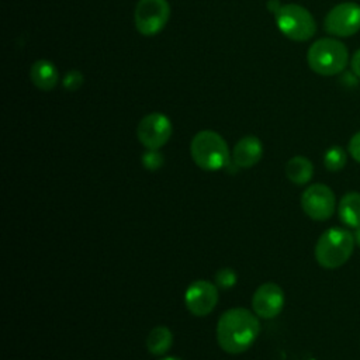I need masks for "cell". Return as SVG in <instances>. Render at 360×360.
<instances>
[{"mask_svg": "<svg viewBox=\"0 0 360 360\" xmlns=\"http://www.w3.org/2000/svg\"><path fill=\"white\" fill-rule=\"evenodd\" d=\"M260 332V323L249 309L238 307L225 311L217 325V340L219 347L229 354L248 350Z\"/></svg>", "mask_w": 360, "mask_h": 360, "instance_id": "6da1fadb", "label": "cell"}, {"mask_svg": "<svg viewBox=\"0 0 360 360\" xmlns=\"http://www.w3.org/2000/svg\"><path fill=\"white\" fill-rule=\"evenodd\" d=\"M354 236L343 228H329L315 245V259L323 269H338L352 256L354 249Z\"/></svg>", "mask_w": 360, "mask_h": 360, "instance_id": "7a4b0ae2", "label": "cell"}, {"mask_svg": "<svg viewBox=\"0 0 360 360\" xmlns=\"http://www.w3.org/2000/svg\"><path fill=\"white\" fill-rule=\"evenodd\" d=\"M307 62L312 72L321 76H333L346 68L349 52L343 42L335 38H321L309 46Z\"/></svg>", "mask_w": 360, "mask_h": 360, "instance_id": "3957f363", "label": "cell"}, {"mask_svg": "<svg viewBox=\"0 0 360 360\" xmlns=\"http://www.w3.org/2000/svg\"><path fill=\"white\" fill-rule=\"evenodd\" d=\"M194 163L204 170H219L229 163V149L225 139L215 131L204 129L194 135L190 143Z\"/></svg>", "mask_w": 360, "mask_h": 360, "instance_id": "277c9868", "label": "cell"}, {"mask_svg": "<svg viewBox=\"0 0 360 360\" xmlns=\"http://www.w3.org/2000/svg\"><path fill=\"white\" fill-rule=\"evenodd\" d=\"M274 17L280 32L292 41H308L316 32L315 18L300 4H281Z\"/></svg>", "mask_w": 360, "mask_h": 360, "instance_id": "5b68a950", "label": "cell"}, {"mask_svg": "<svg viewBox=\"0 0 360 360\" xmlns=\"http://www.w3.org/2000/svg\"><path fill=\"white\" fill-rule=\"evenodd\" d=\"M170 18L167 0H138L134 11L135 28L141 35L153 37L159 34Z\"/></svg>", "mask_w": 360, "mask_h": 360, "instance_id": "8992f818", "label": "cell"}, {"mask_svg": "<svg viewBox=\"0 0 360 360\" xmlns=\"http://www.w3.org/2000/svg\"><path fill=\"white\" fill-rule=\"evenodd\" d=\"M326 32L335 37L346 38L360 30V4L343 1L329 10L323 20Z\"/></svg>", "mask_w": 360, "mask_h": 360, "instance_id": "52a82bcc", "label": "cell"}, {"mask_svg": "<svg viewBox=\"0 0 360 360\" xmlns=\"http://www.w3.org/2000/svg\"><path fill=\"white\" fill-rule=\"evenodd\" d=\"M301 207L311 219L326 221L335 212V193L326 184H312L304 190L301 195Z\"/></svg>", "mask_w": 360, "mask_h": 360, "instance_id": "ba28073f", "label": "cell"}, {"mask_svg": "<svg viewBox=\"0 0 360 360\" xmlns=\"http://www.w3.org/2000/svg\"><path fill=\"white\" fill-rule=\"evenodd\" d=\"M136 136L146 149H159L172 136V122L162 112H150L139 121Z\"/></svg>", "mask_w": 360, "mask_h": 360, "instance_id": "9c48e42d", "label": "cell"}, {"mask_svg": "<svg viewBox=\"0 0 360 360\" xmlns=\"http://www.w3.org/2000/svg\"><path fill=\"white\" fill-rule=\"evenodd\" d=\"M184 302L193 315L205 316L218 302V287L207 280L193 281L186 290Z\"/></svg>", "mask_w": 360, "mask_h": 360, "instance_id": "30bf717a", "label": "cell"}, {"mask_svg": "<svg viewBox=\"0 0 360 360\" xmlns=\"http://www.w3.org/2000/svg\"><path fill=\"white\" fill-rule=\"evenodd\" d=\"M284 307V292L276 283H264L253 294L252 308L255 314L264 319L277 316Z\"/></svg>", "mask_w": 360, "mask_h": 360, "instance_id": "8fae6325", "label": "cell"}, {"mask_svg": "<svg viewBox=\"0 0 360 360\" xmlns=\"http://www.w3.org/2000/svg\"><path fill=\"white\" fill-rule=\"evenodd\" d=\"M263 155L262 141L255 135H246L240 138L232 150V159L238 167L255 166Z\"/></svg>", "mask_w": 360, "mask_h": 360, "instance_id": "7c38bea8", "label": "cell"}, {"mask_svg": "<svg viewBox=\"0 0 360 360\" xmlns=\"http://www.w3.org/2000/svg\"><path fill=\"white\" fill-rule=\"evenodd\" d=\"M30 77L34 86L42 91H51L58 84V70L55 65L46 59H38L32 63Z\"/></svg>", "mask_w": 360, "mask_h": 360, "instance_id": "4fadbf2b", "label": "cell"}, {"mask_svg": "<svg viewBox=\"0 0 360 360\" xmlns=\"http://www.w3.org/2000/svg\"><path fill=\"white\" fill-rule=\"evenodd\" d=\"M340 221L350 226L359 228L360 226V193L350 191L342 197L338 207Z\"/></svg>", "mask_w": 360, "mask_h": 360, "instance_id": "5bb4252c", "label": "cell"}, {"mask_svg": "<svg viewBox=\"0 0 360 360\" xmlns=\"http://www.w3.org/2000/svg\"><path fill=\"white\" fill-rule=\"evenodd\" d=\"M285 174L294 184H307L314 174L312 162L305 156H294L285 165Z\"/></svg>", "mask_w": 360, "mask_h": 360, "instance_id": "9a60e30c", "label": "cell"}, {"mask_svg": "<svg viewBox=\"0 0 360 360\" xmlns=\"http://www.w3.org/2000/svg\"><path fill=\"white\" fill-rule=\"evenodd\" d=\"M172 343H173V335H172V330L166 326L153 328L146 338V347L155 356H160L169 352V349L172 347Z\"/></svg>", "mask_w": 360, "mask_h": 360, "instance_id": "2e32d148", "label": "cell"}, {"mask_svg": "<svg viewBox=\"0 0 360 360\" xmlns=\"http://www.w3.org/2000/svg\"><path fill=\"white\" fill-rule=\"evenodd\" d=\"M347 155L340 146H330L323 155V165L329 172H339L346 166Z\"/></svg>", "mask_w": 360, "mask_h": 360, "instance_id": "e0dca14e", "label": "cell"}, {"mask_svg": "<svg viewBox=\"0 0 360 360\" xmlns=\"http://www.w3.org/2000/svg\"><path fill=\"white\" fill-rule=\"evenodd\" d=\"M236 280H238L236 273L232 269H229V267L219 269L215 273V285L219 287V288L229 290V288H232L235 285Z\"/></svg>", "mask_w": 360, "mask_h": 360, "instance_id": "ac0fdd59", "label": "cell"}, {"mask_svg": "<svg viewBox=\"0 0 360 360\" xmlns=\"http://www.w3.org/2000/svg\"><path fill=\"white\" fill-rule=\"evenodd\" d=\"M165 158L158 149H148L142 155V166L148 170H158L163 166Z\"/></svg>", "mask_w": 360, "mask_h": 360, "instance_id": "d6986e66", "label": "cell"}, {"mask_svg": "<svg viewBox=\"0 0 360 360\" xmlns=\"http://www.w3.org/2000/svg\"><path fill=\"white\" fill-rule=\"evenodd\" d=\"M83 80H84L83 73L73 69V70H69V72L63 76L62 84H63V87H65L66 90L75 91V90H77V89L83 84Z\"/></svg>", "mask_w": 360, "mask_h": 360, "instance_id": "ffe728a7", "label": "cell"}, {"mask_svg": "<svg viewBox=\"0 0 360 360\" xmlns=\"http://www.w3.org/2000/svg\"><path fill=\"white\" fill-rule=\"evenodd\" d=\"M347 150L350 153V156L360 163V131L356 132L350 141H349V145H347Z\"/></svg>", "mask_w": 360, "mask_h": 360, "instance_id": "44dd1931", "label": "cell"}, {"mask_svg": "<svg viewBox=\"0 0 360 360\" xmlns=\"http://www.w3.org/2000/svg\"><path fill=\"white\" fill-rule=\"evenodd\" d=\"M350 66H352L353 73H354L357 77H360V49H357V51L353 53V56H352V59H350Z\"/></svg>", "mask_w": 360, "mask_h": 360, "instance_id": "7402d4cb", "label": "cell"}, {"mask_svg": "<svg viewBox=\"0 0 360 360\" xmlns=\"http://www.w3.org/2000/svg\"><path fill=\"white\" fill-rule=\"evenodd\" d=\"M280 7H281V3H280L278 0H269V1H267V8H269L271 13H276Z\"/></svg>", "mask_w": 360, "mask_h": 360, "instance_id": "603a6c76", "label": "cell"}, {"mask_svg": "<svg viewBox=\"0 0 360 360\" xmlns=\"http://www.w3.org/2000/svg\"><path fill=\"white\" fill-rule=\"evenodd\" d=\"M353 236H354V243H356L357 246H360V226H359V228H354Z\"/></svg>", "mask_w": 360, "mask_h": 360, "instance_id": "cb8c5ba5", "label": "cell"}, {"mask_svg": "<svg viewBox=\"0 0 360 360\" xmlns=\"http://www.w3.org/2000/svg\"><path fill=\"white\" fill-rule=\"evenodd\" d=\"M160 360H181V359H177V357H165V359H160Z\"/></svg>", "mask_w": 360, "mask_h": 360, "instance_id": "d4e9b609", "label": "cell"}]
</instances>
